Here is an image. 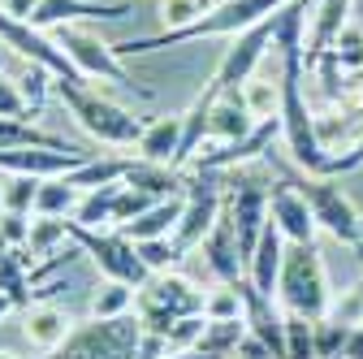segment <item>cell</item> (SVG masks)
<instances>
[{
  "mask_svg": "<svg viewBox=\"0 0 363 359\" xmlns=\"http://www.w3.org/2000/svg\"><path fill=\"white\" fill-rule=\"evenodd\" d=\"M134 148H139V160H156V165L173 169L177 165V148H182V117H156Z\"/></svg>",
  "mask_w": 363,
  "mask_h": 359,
  "instance_id": "obj_23",
  "label": "cell"
},
{
  "mask_svg": "<svg viewBox=\"0 0 363 359\" xmlns=\"http://www.w3.org/2000/svg\"><path fill=\"white\" fill-rule=\"evenodd\" d=\"M354 169H363V134H359V143H354L346 156H333V160H329L325 177H337V173H354Z\"/></svg>",
  "mask_w": 363,
  "mask_h": 359,
  "instance_id": "obj_44",
  "label": "cell"
},
{
  "mask_svg": "<svg viewBox=\"0 0 363 359\" xmlns=\"http://www.w3.org/2000/svg\"><path fill=\"white\" fill-rule=\"evenodd\" d=\"M57 96H61V104L69 109V117L91 134V139H100L108 148H134V143L143 139V130H147L130 109L113 104L108 96L91 92V87H82V82H57Z\"/></svg>",
  "mask_w": 363,
  "mask_h": 359,
  "instance_id": "obj_4",
  "label": "cell"
},
{
  "mask_svg": "<svg viewBox=\"0 0 363 359\" xmlns=\"http://www.w3.org/2000/svg\"><path fill=\"white\" fill-rule=\"evenodd\" d=\"M134 294H139V286L104 277V282L96 286V294H91V307H86V311H91V321H117V316H130Z\"/></svg>",
  "mask_w": 363,
  "mask_h": 359,
  "instance_id": "obj_25",
  "label": "cell"
},
{
  "mask_svg": "<svg viewBox=\"0 0 363 359\" xmlns=\"http://www.w3.org/2000/svg\"><path fill=\"white\" fill-rule=\"evenodd\" d=\"M354 13H359V18H363V0H354Z\"/></svg>",
  "mask_w": 363,
  "mask_h": 359,
  "instance_id": "obj_49",
  "label": "cell"
},
{
  "mask_svg": "<svg viewBox=\"0 0 363 359\" xmlns=\"http://www.w3.org/2000/svg\"><path fill=\"white\" fill-rule=\"evenodd\" d=\"M286 359H320L315 355V338H311V321L286 316Z\"/></svg>",
  "mask_w": 363,
  "mask_h": 359,
  "instance_id": "obj_37",
  "label": "cell"
},
{
  "mask_svg": "<svg viewBox=\"0 0 363 359\" xmlns=\"http://www.w3.org/2000/svg\"><path fill=\"white\" fill-rule=\"evenodd\" d=\"M117 195H121V182H117V187H96V191H82L78 212H74V226H86V230H108V226H113Z\"/></svg>",
  "mask_w": 363,
  "mask_h": 359,
  "instance_id": "obj_27",
  "label": "cell"
},
{
  "mask_svg": "<svg viewBox=\"0 0 363 359\" xmlns=\"http://www.w3.org/2000/svg\"><path fill=\"white\" fill-rule=\"evenodd\" d=\"M0 243L26 247L30 243V212H0Z\"/></svg>",
  "mask_w": 363,
  "mask_h": 359,
  "instance_id": "obj_43",
  "label": "cell"
},
{
  "mask_svg": "<svg viewBox=\"0 0 363 359\" xmlns=\"http://www.w3.org/2000/svg\"><path fill=\"white\" fill-rule=\"evenodd\" d=\"M203 260H208V268H212L225 286H238L247 277V260L238 251V230H234L230 212H220L216 226H212V234L203 238Z\"/></svg>",
  "mask_w": 363,
  "mask_h": 359,
  "instance_id": "obj_17",
  "label": "cell"
},
{
  "mask_svg": "<svg viewBox=\"0 0 363 359\" xmlns=\"http://www.w3.org/2000/svg\"><path fill=\"white\" fill-rule=\"evenodd\" d=\"M337 359H363V321L346 329V342H342V355Z\"/></svg>",
  "mask_w": 363,
  "mask_h": 359,
  "instance_id": "obj_45",
  "label": "cell"
},
{
  "mask_svg": "<svg viewBox=\"0 0 363 359\" xmlns=\"http://www.w3.org/2000/svg\"><path fill=\"white\" fill-rule=\"evenodd\" d=\"M346 329L337 316H320V321H311V338H315V355L320 359H337L342 355V342H346Z\"/></svg>",
  "mask_w": 363,
  "mask_h": 359,
  "instance_id": "obj_36",
  "label": "cell"
},
{
  "mask_svg": "<svg viewBox=\"0 0 363 359\" xmlns=\"http://www.w3.org/2000/svg\"><path fill=\"white\" fill-rule=\"evenodd\" d=\"M329 303H333L329 273H325V260L315 251V243H290L281 277H277V307L286 316L320 321V316H329Z\"/></svg>",
  "mask_w": 363,
  "mask_h": 359,
  "instance_id": "obj_3",
  "label": "cell"
},
{
  "mask_svg": "<svg viewBox=\"0 0 363 359\" xmlns=\"http://www.w3.org/2000/svg\"><path fill=\"white\" fill-rule=\"evenodd\" d=\"M0 43H5L13 57H22L26 65H43L48 74H57L61 82H82V78H78V70L69 65V57L57 48V39H48L43 31H35L30 22L9 18L5 9H0Z\"/></svg>",
  "mask_w": 363,
  "mask_h": 359,
  "instance_id": "obj_11",
  "label": "cell"
},
{
  "mask_svg": "<svg viewBox=\"0 0 363 359\" xmlns=\"http://www.w3.org/2000/svg\"><path fill=\"white\" fill-rule=\"evenodd\" d=\"M164 359H220V355H208L203 346H186V350H169Z\"/></svg>",
  "mask_w": 363,
  "mask_h": 359,
  "instance_id": "obj_46",
  "label": "cell"
},
{
  "mask_svg": "<svg viewBox=\"0 0 363 359\" xmlns=\"http://www.w3.org/2000/svg\"><path fill=\"white\" fill-rule=\"evenodd\" d=\"M156 204H164V199H152L147 191H139V187H125L121 182V195H117V208H113V226L117 230H125L130 221H139L147 208H156Z\"/></svg>",
  "mask_w": 363,
  "mask_h": 359,
  "instance_id": "obj_35",
  "label": "cell"
},
{
  "mask_svg": "<svg viewBox=\"0 0 363 359\" xmlns=\"http://www.w3.org/2000/svg\"><path fill=\"white\" fill-rule=\"evenodd\" d=\"M65 243H74V238H69V221H65V216H35V221H30V243H26L30 260L52 255V251H57V247H65Z\"/></svg>",
  "mask_w": 363,
  "mask_h": 359,
  "instance_id": "obj_31",
  "label": "cell"
},
{
  "mask_svg": "<svg viewBox=\"0 0 363 359\" xmlns=\"http://www.w3.org/2000/svg\"><path fill=\"white\" fill-rule=\"evenodd\" d=\"M182 204H186V195H177V199H164L156 208H147L139 221H130V226L121 230L130 243H147V238H173L177 230V221H182Z\"/></svg>",
  "mask_w": 363,
  "mask_h": 359,
  "instance_id": "obj_24",
  "label": "cell"
},
{
  "mask_svg": "<svg viewBox=\"0 0 363 359\" xmlns=\"http://www.w3.org/2000/svg\"><path fill=\"white\" fill-rule=\"evenodd\" d=\"M143 321L117 316V321H82L74 325L69 342L52 359H139L143 346Z\"/></svg>",
  "mask_w": 363,
  "mask_h": 359,
  "instance_id": "obj_6",
  "label": "cell"
},
{
  "mask_svg": "<svg viewBox=\"0 0 363 359\" xmlns=\"http://www.w3.org/2000/svg\"><path fill=\"white\" fill-rule=\"evenodd\" d=\"M277 134H281V117L255 121V130L242 134V139L199 152V156H195V169H199V173H225V169L247 165V160H255V156H268V148H272V139H277Z\"/></svg>",
  "mask_w": 363,
  "mask_h": 359,
  "instance_id": "obj_15",
  "label": "cell"
},
{
  "mask_svg": "<svg viewBox=\"0 0 363 359\" xmlns=\"http://www.w3.org/2000/svg\"><path fill=\"white\" fill-rule=\"evenodd\" d=\"M134 247H139V260L147 264V273H169V268L182 260L173 238H147V243H134Z\"/></svg>",
  "mask_w": 363,
  "mask_h": 359,
  "instance_id": "obj_39",
  "label": "cell"
},
{
  "mask_svg": "<svg viewBox=\"0 0 363 359\" xmlns=\"http://www.w3.org/2000/svg\"><path fill=\"white\" fill-rule=\"evenodd\" d=\"M9 311H13V299H9L5 290H0V321H5V316H9Z\"/></svg>",
  "mask_w": 363,
  "mask_h": 359,
  "instance_id": "obj_47",
  "label": "cell"
},
{
  "mask_svg": "<svg viewBox=\"0 0 363 359\" xmlns=\"http://www.w3.org/2000/svg\"><path fill=\"white\" fill-rule=\"evenodd\" d=\"M255 130V117L242 100V92H225V96H212V113H208V139L216 143H234L242 134Z\"/></svg>",
  "mask_w": 363,
  "mask_h": 359,
  "instance_id": "obj_21",
  "label": "cell"
},
{
  "mask_svg": "<svg viewBox=\"0 0 363 359\" xmlns=\"http://www.w3.org/2000/svg\"><path fill=\"white\" fill-rule=\"evenodd\" d=\"M242 100H247V109H251L255 121L277 117L281 113V78H277V70H272V74H255L242 87Z\"/></svg>",
  "mask_w": 363,
  "mask_h": 359,
  "instance_id": "obj_28",
  "label": "cell"
},
{
  "mask_svg": "<svg viewBox=\"0 0 363 359\" xmlns=\"http://www.w3.org/2000/svg\"><path fill=\"white\" fill-rule=\"evenodd\" d=\"M350 13H354V0H315L311 39L303 43V70H307V74H311V65L337 43V35L350 26Z\"/></svg>",
  "mask_w": 363,
  "mask_h": 359,
  "instance_id": "obj_19",
  "label": "cell"
},
{
  "mask_svg": "<svg viewBox=\"0 0 363 359\" xmlns=\"http://www.w3.org/2000/svg\"><path fill=\"white\" fill-rule=\"evenodd\" d=\"M130 5L125 0H35V13H30V26L35 31H52V26H78V22H117L125 18Z\"/></svg>",
  "mask_w": 363,
  "mask_h": 359,
  "instance_id": "obj_14",
  "label": "cell"
},
{
  "mask_svg": "<svg viewBox=\"0 0 363 359\" xmlns=\"http://www.w3.org/2000/svg\"><path fill=\"white\" fill-rule=\"evenodd\" d=\"M125 187H139V191H147L152 199H177V195H186V182L177 177V169L156 165V160H130Z\"/></svg>",
  "mask_w": 363,
  "mask_h": 359,
  "instance_id": "obj_22",
  "label": "cell"
},
{
  "mask_svg": "<svg viewBox=\"0 0 363 359\" xmlns=\"http://www.w3.org/2000/svg\"><path fill=\"white\" fill-rule=\"evenodd\" d=\"M0 290L13 299V307H30V277H26V247L0 243Z\"/></svg>",
  "mask_w": 363,
  "mask_h": 359,
  "instance_id": "obj_26",
  "label": "cell"
},
{
  "mask_svg": "<svg viewBox=\"0 0 363 359\" xmlns=\"http://www.w3.org/2000/svg\"><path fill=\"white\" fill-rule=\"evenodd\" d=\"M268 221L286 234V243H315V230H320L311 208H307V199L290 182H281V177L268 191Z\"/></svg>",
  "mask_w": 363,
  "mask_h": 359,
  "instance_id": "obj_16",
  "label": "cell"
},
{
  "mask_svg": "<svg viewBox=\"0 0 363 359\" xmlns=\"http://www.w3.org/2000/svg\"><path fill=\"white\" fill-rule=\"evenodd\" d=\"M203 316L208 321H247V299H242V290L238 286H216V290H208L203 294Z\"/></svg>",
  "mask_w": 363,
  "mask_h": 359,
  "instance_id": "obj_33",
  "label": "cell"
},
{
  "mask_svg": "<svg viewBox=\"0 0 363 359\" xmlns=\"http://www.w3.org/2000/svg\"><path fill=\"white\" fill-rule=\"evenodd\" d=\"M203 294L191 277L182 273H152L147 286H139V294H134V316L143 321L147 333H164L186 321V316H203Z\"/></svg>",
  "mask_w": 363,
  "mask_h": 359,
  "instance_id": "obj_5",
  "label": "cell"
},
{
  "mask_svg": "<svg viewBox=\"0 0 363 359\" xmlns=\"http://www.w3.org/2000/svg\"><path fill=\"white\" fill-rule=\"evenodd\" d=\"M212 5H220V0H212Z\"/></svg>",
  "mask_w": 363,
  "mask_h": 359,
  "instance_id": "obj_50",
  "label": "cell"
},
{
  "mask_svg": "<svg viewBox=\"0 0 363 359\" xmlns=\"http://www.w3.org/2000/svg\"><path fill=\"white\" fill-rule=\"evenodd\" d=\"M0 359H18V355H13V350H0Z\"/></svg>",
  "mask_w": 363,
  "mask_h": 359,
  "instance_id": "obj_48",
  "label": "cell"
},
{
  "mask_svg": "<svg viewBox=\"0 0 363 359\" xmlns=\"http://www.w3.org/2000/svg\"><path fill=\"white\" fill-rule=\"evenodd\" d=\"M48 70L43 65H26L22 70V78H18V87H22V100H26V109H30V117L43 109V100H48Z\"/></svg>",
  "mask_w": 363,
  "mask_h": 359,
  "instance_id": "obj_40",
  "label": "cell"
},
{
  "mask_svg": "<svg viewBox=\"0 0 363 359\" xmlns=\"http://www.w3.org/2000/svg\"><path fill=\"white\" fill-rule=\"evenodd\" d=\"M277 18H281V13H272V18H264L259 26L234 35V43L225 48V57H220V65H216V74H212V82H208V92H212V96L242 92V87L255 78L264 53L272 48V43H277Z\"/></svg>",
  "mask_w": 363,
  "mask_h": 359,
  "instance_id": "obj_8",
  "label": "cell"
},
{
  "mask_svg": "<svg viewBox=\"0 0 363 359\" xmlns=\"http://www.w3.org/2000/svg\"><path fill=\"white\" fill-rule=\"evenodd\" d=\"M35 195H39V177L5 173V182H0V212H35Z\"/></svg>",
  "mask_w": 363,
  "mask_h": 359,
  "instance_id": "obj_34",
  "label": "cell"
},
{
  "mask_svg": "<svg viewBox=\"0 0 363 359\" xmlns=\"http://www.w3.org/2000/svg\"><path fill=\"white\" fill-rule=\"evenodd\" d=\"M125 169H130V160H117V156H108V160H86V165H78L74 173H65V182L78 187V191L117 187V182H125Z\"/></svg>",
  "mask_w": 363,
  "mask_h": 359,
  "instance_id": "obj_29",
  "label": "cell"
},
{
  "mask_svg": "<svg viewBox=\"0 0 363 359\" xmlns=\"http://www.w3.org/2000/svg\"><path fill=\"white\" fill-rule=\"evenodd\" d=\"M294 0H220V5H208V13L182 31H156L143 39H121L113 43L117 57H139V53H156V48H177V43H195V39H216V35H242L251 26H259L264 18L281 13Z\"/></svg>",
  "mask_w": 363,
  "mask_h": 359,
  "instance_id": "obj_1",
  "label": "cell"
},
{
  "mask_svg": "<svg viewBox=\"0 0 363 359\" xmlns=\"http://www.w3.org/2000/svg\"><path fill=\"white\" fill-rule=\"evenodd\" d=\"M337 61H342V70H363V35L354 31V26H346L342 35H337V43H333V48H329Z\"/></svg>",
  "mask_w": 363,
  "mask_h": 359,
  "instance_id": "obj_41",
  "label": "cell"
},
{
  "mask_svg": "<svg viewBox=\"0 0 363 359\" xmlns=\"http://www.w3.org/2000/svg\"><path fill=\"white\" fill-rule=\"evenodd\" d=\"M57 48L69 57V65L78 70V78H100V82H121V87H130L134 96H143V100H152V87H143L139 78H134L125 65H121V57H117V48L113 43H104V39H96L91 31H82V26H57Z\"/></svg>",
  "mask_w": 363,
  "mask_h": 359,
  "instance_id": "obj_7",
  "label": "cell"
},
{
  "mask_svg": "<svg viewBox=\"0 0 363 359\" xmlns=\"http://www.w3.org/2000/svg\"><path fill=\"white\" fill-rule=\"evenodd\" d=\"M74 325H78V321L69 316V311H61V307H52V303H30V307H26V321H22V333H26V342H30L35 350L57 355V350L69 342Z\"/></svg>",
  "mask_w": 363,
  "mask_h": 359,
  "instance_id": "obj_20",
  "label": "cell"
},
{
  "mask_svg": "<svg viewBox=\"0 0 363 359\" xmlns=\"http://www.w3.org/2000/svg\"><path fill=\"white\" fill-rule=\"evenodd\" d=\"M78 199H82L78 187H69L65 177H48V182H39L35 216H65V212H78Z\"/></svg>",
  "mask_w": 363,
  "mask_h": 359,
  "instance_id": "obj_30",
  "label": "cell"
},
{
  "mask_svg": "<svg viewBox=\"0 0 363 359\" xmlns=\"http://www.w3.org/2000/svg\"><path fill=\"white\" fill-rule=\"evenodd\" d=\"M286 234L272 226H264V234H259V247H255V255L247 260V282H251V290L255 294H264V299H277V277H281V264H286Z\"/></svg>",
  "mask_w": 363,
  "mask_h": 359,
  "instance_id": "obj_18",
  "label": "cell"
},
{
  "mask_svg": "<svg viewBox=\"0 0 363 359\" xmlns=\"http://www.w3.org/2000/svg\"><path fill=\"white\" fill-rule=\"evenodd\" d=\"M91 156L82 148H18V152H0V173H22V177H65Z\"/></svg>",
  "mask_w": 363,
  "mask_h": 359,
  "instance_id": "obj_13",
  "label": "cell"
},
{
  "mask_svg": "<svg viewBox=\"0 0 363 359\" xmlns=\"http://www.w3.org/2000/svg\"><path fill=\"white\" fill-rule=\"evenodd\" d=\"M0 117H30V109H26V100H22L18 78H9L5 70H0ZM30 121H35V117H30Z\"/></svg>",
  "mask_w": 363,
  "mask_h": 359,
  "instance_id": "obj_42",
  "label": "cell"
},
{
  "mask_svg": "<svg viewBox=\"0 0 363 359\" xmlns=\"http://www.w3.org/2000/svg\"><path fill=\"white\" fill-rule=\"evenodd\" d=\"M225 212H230L234 230H238L242 260H251L255 247H259V234L268 226V191L259 182H251V177H234L230 191H225Z\"/></svg>",
  "mask_w": 363,
  "mask_h": 359,
  "instance_id": "obj_12",
  "label": "cell"
},
{
  "mask_svg": "<svg viewBox=\"0 0 363 359\" xmlns=\"http://www.w3.org/2000/svg\"><path fill=\"white\" fill-rule=\"evenodd\" d=\"M242 338H247V321H208V329H203L199 346H203L208 355L234 359V350H238V342H242Z\"/></svg>",
  "mask_w": 363,
  "mask_h": 359,
  "instance_id": "obj_32",
  "label": "cell"
},
{
  "mask_svg": "<svg viewBox=\"0 0 363 359\" xmlns=\"http://www.w3.org/2000/svg\"><path fill=\"white\" fill-rule=\"evenodd\" d=\"M264 160L281 173V182H290V187L307 199V208H311V216H315V226L329 230L342 247L363 251V216H359V208L350 204V195L333 182V177H325V173H307V169H298L290 156L272 152V148H268Z\"/></svg>",
  "mask_w": 363,
  "mask_h": 359,
  "instance_id": "obj_2",
  "label": "cell"
},
{
  "mask_svg": "<svg viewBox=\"0 0 363 359\" xmlns=\"http://www.w3.org/2000/svg\"><path fill=\"white\" fill-rule=\"evenodd\" d=\"M208 13L203 0H160V22L164 31H182V26H191Z\"/></svg>",
  "mask_w": 363,
  "mask_h": 359,
  "instance_id": "obj_38",
  "label": "cell"
},
{
  "mask_svg": "<svg viewBox=\"0 0 363 359\" xmlns=\"http://www.w3.org/2000/svg\"><path fill=\"white\" fill-rule=\"evenodd\" d=\"M69 238L96 260V268L104 277H113V282H130V286H147V264L139 260V247H134L121 230L117 234H108V230H86V226H74L69 221Z\"/></svg>",
  "mask_w": 363,
  "mask_h": 359,
  "instance_id": "obj_9",
  "label": "cell"
},
{
  "mask_svg": "<svg viewBox=\"0 0 363 359\" xmlns=\"http://www.w3.org/2000/svg\"><path fill=\"white\" fill-rule=\"evenodd\" d=\"M220 187H225L220 173H195V182H186V204H182V221H177V230H173L177 255L203 247V238L212 234L216 216L225 212V191Z\"/></svg>",
  "mask_w": 363,
  "mask_h": 359,
  "instance_id": "obj_10",
  "label": "cell"
}]
</instances>
